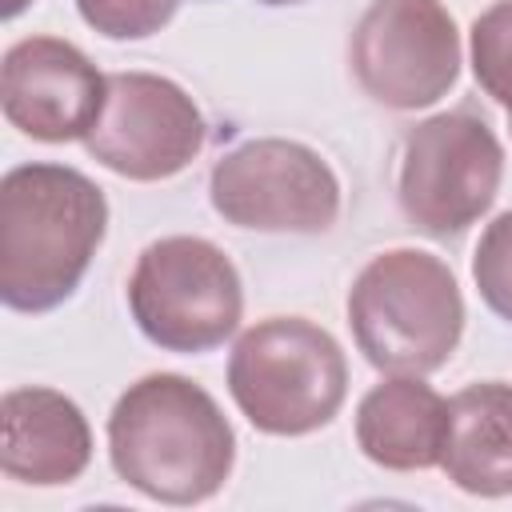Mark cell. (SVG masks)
I'll return each instance as SVG.
<instances>
[{
  "instance_id": "6da1fadb",
  "label": "cell",
  "mask_w": 512,
  "mask_h": 512,
  "mask_svg": "<svg viewBox=\"0 0 512 512\" xmlns=\"http://www.w3.org/2000/svg\"><path fill=\"white\" fill-rule=\"evenodd\" d=\"M112 472L160 504L212 500L236 464V432L220 404L180 372H152L108 416Z\"/></svg>"
},
{
  "instance_id": "7a4b0ae2",
  "label": "cell",
  "mask_w": 512,
  "mask_h": 512,
  "mask_svg": "<svg viewBox=\"0 0 512 512\" xmlns=\"http://www.w3.org/2000/svg\"><path fill=\"white\" fill-rule=\"evenodd\" d=\"M108 232V200L68 164H20L0 180V300L52 312L84 280Z\"/></svg>"
},
{
  "instance_id": "3957f363",
  "label": "cell",
  "mask_w": 512,
  "mask_h": 512,
  "mask_svg": "<svg viewBox=\"0 0 512 512\" xmlns=\"http://www.w3.org/2000/svg\"><path fill=\"white\" fill-rule=\"evenodd\" d=\"M348 324L376 372L428 376L452 360L464 336V296L440 256L388 248L352 280Z\"/></svg>"
},
{
  "instance_id": "277c9868",
  "label": "cell",
  "mask_w": 512,
  "mask_h": 512,
  "mask_svg": "<svg viewBox=\"0 0 512 512\" xmlns=\"http://www.w3.org/2000/svg\"><path fill=\"white\" fill-rule=\"evenodd\" d=\"M228 392L256 432L308 436L340 412L348 364L328 328L304 316H268L232 344Z\"/></svg>"
},
{
  "instance_id": "5b68a950",
  "label": "cell",
  "mask_w": 512,
  "mask_h": 512,
  "mask_svg": "<svg viewBox=\"0 0 512 512\" xmlns=\"http://www.w3.org/2000/svg\"><path fill=\"white\" fill-rule=\"evenodd\" d=\"M128 312L164 352H212L240 328V272L224 248L204 236H164L148 244L132 268Z\"/></svg>"
},
{
  "instance_id": "8992f818",
  "label": "cell",
  "mask_w": 512,
  "mask_h": 512,
  "mask_svg": "<svg viewBox=\"0 0 512 512\" xmlns=\"http://www.w3.org/2000/svg\"><path fill=\"white\" fill-rule=\"evenodd\" d=\"M500 176L504 148L488 120L472 108H452L404 132L396 200L416 232L448 240L492 208Z\"/></svg>"
},
{
  "instance_id": "52a82bcc",
  "label": "cell",
  "mask_w": 512,
  "mask_h": 512,
  "mask_svg": "<svg viewBox=\"0 0 512 512\" xmlns=\"http://www.w3.org/2000/svg\"><path fill=\"white\" fill-rule=\"evenodd\" d=\"M208 200L236 228L316 236L340 216V180L316 148L256 136L212 164Z\"/></svg>"
},
{
  "instance_id": "ba28073f",
  "label": "cell",
  "mask_w": 512,
  "mask_h": 512,
  "mask_svg": "<svg viewBox=\"0 0 512 512\" xmlns=\"http://www.w3.org/2000/svg\"><path fill=\"white\" fill-rule=\"evenodd\" d=\"M356 84L392 112L448 96L460 76V32L440 0H372L348 40Z\"/></svg>"
},
{
  "instance_id": "9c48e42d",
  "label": "cell",
  "mask_w": 512,
  "mask_h": 512,
  "mask_svg": "<svg viewBox=\"0 0 512 512\" xmlns=\"http://www.w3.org/2000/svg\"><path fill=\"white\" fill-rule=\"evenodd\" d=\"M204 140V112L176 80L156 72H108V96L84 148L108 172L152 184L184 172L204 152Z\"/></svg>"
},
{
  "instance_id": "30bf717a",
  "label": "cell",
  "mask_w": 512,
  "mask_h": 512,
  "mask_svg": "<svg viewBox=\"0 0 512 512\" xmlns=\"http://www.w3.org/2000/svg\"><path fill=\"white\" fill-rule=\"evenodd\" d=\"M108 76L60 36H24L0 64V108L12 128L44 144L84 140L100 120Z\"/></svg>"
},
{
  "instance_id": "8fae6325",
  "label": "cell",
  "mask_w": 512,
  "mask_h": 512,
  "mask_svg": "<svg viewBox=\"0 0 512 512\" xmlns=\"http://www.w3.org/2000/svg\"><path fill=\"white\" fill-rule=\"evenodd\" d=\"M0 428V468L16 484H72L92 460V428L80 404L56 388H8L0 400Z\"/></svg>"
},
{
  "instance_id": "7c38bea8",
  "label": "cell",
  "mask_w": 512,
  "mask_h": 512,
  "mask_svg": "<svg viewBox=\"0 0 512 512\" xmlns=\"http://www.w3.org/2000/svg\"><path fill=\"white\" fill-rule=\"evenodd\" d=\"M448 400L420 376H388L372 384L356 408L360 452L388 472H424L444 456Z\"/></svg>"
},
{
  "instance_id": "4fadbf2b",
  "label": "cell",
  "mask_w": 512,
  "mask_h": 512,
  "mask_svg": "<svg viewBox=\"0 0 512 512\" xmlns=\"http://www.w3.org/2000/svg\"><path fill=\"white\" fill-rule=\"evenodd\" d=\"M440 468L468 496H512V384L480 380L448 400Z\"/></svg>"
},
{
  "instance_id": "5bb4252c",
  "label": "cell",
  "mask_w": 512,
  "mask_h": 512,
  "mask_svg": "<svg viewBox=\"0 0 512 512\" xmlns=\"http://www.w3.org/2000/svg\"><path fill=\"white\" fill-rule=\"evenodd\" d=\"M472 76L512 116V0H496L472 20Z\"/></svg>"
},
{
  "instance_id": "9a60e30c",
  "label": "cell",
  "mask_w": 512,
  "mask_h": 512,
  "mask_svg": "<svg viewBox=\"0 0 512 512\" xmlns=\"http://www.w3.org/2000/svg\"><path fill=\"white\" fill-rule=\"evenodd\" d=\"M472 280L480 288V300L512 324V208L500 212L476 244L472 256Z\"/></svg>"
},
{
  "instance_id": "2e32d148",
  "label": "cell",
  "mask_w": 512,
  "mask_h": 512,
  "mask_svg": "<svg viewBox=\"0 0 512 512\" xmlns=\"http://www.w3.org/2000/svg\"><path fill=\"white\" fill-rule=\"evenodd\" d=\"M176 4L180 0H76V12L108 40H144L176 16Z\"/></svg>"
},
{
  "instance_id": "e0dca14e",
  "label": "cell",
  "mask_w": 512,
  "mask_h": 512,
  "mask_svg": "<svg viewBox=\"0 0 512 512\" xmlns=\"http://www.w3.org/2000/svg\"><path fill=\"white\" fill-rule=\"evenodd\" d=\"M24 4H28V0H8V4H4V16H20Z\"/></svg>"
},
{
  "instance_id": "ac0fdd59",
  "label": "cell",
  "mask_w": 512,
  "mask_h": 512,
  "mask_svg": "<svg viewBox=\"0 0 512 512\" xmlns=\"http://www.w3.org/2000/svg\"><path fill=\"white\" fill-rule=\"evenodd\" d=\"M260 4H296V0H260Z\"/></svg>"
},
{
  "instance_id": "d6986e66",
  "label": "cell",
  "mask_w": 512,
  "mask_h": 512,
  "mask_svg": "<svg viewBox=\"0 0 512 512\" xmlns=\"http://www.w3.org/2000/svg\"><path fill=\"white\" fill-rule=\"evenodd\" d=\"M508 128H512V116H508Z\"/></svg>"
}]
</instances>
